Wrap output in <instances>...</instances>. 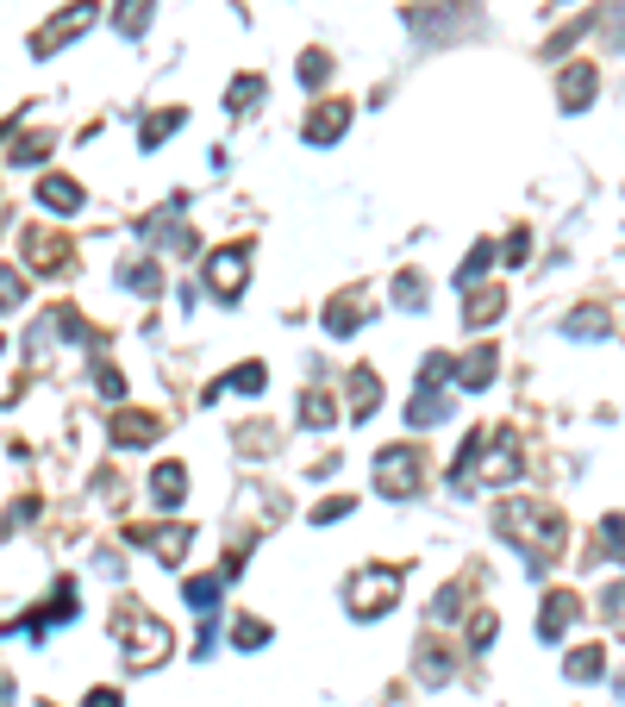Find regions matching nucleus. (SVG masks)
I'll list each match as a JSON object with an SVG mask.
<instances>
[{
	"mask_svg": "<svg viewBox=\"0 0 625 707\" xmlns=\"http://www.w3.org/2000/svg\"><path fill=\"white\" fill-rule=\"evenodd\" d=\"M88 707H120V689H88Z\"/></svg>",
	"mask_w": 625,
	"mask_h": 707,
	"instance_id": "nucleus-41",
	"label": "nucleus"
},
{
	"mask_svg": "<svg viewBox=\"0 0 625 707\" xmlns=\"http://www.w3.org/2000/svg\"><path fill=\"white\" fill-rule=\"evenodd\" d=\"M500 307H507V295H500V288H475L470 307H463V320H470V326H495Z\"/></svg>",
	"mask_w": 625,
	"mask_h": 707,
	"instance_id": "nucleus-24",
	"label": "nucleus"
},
{
	"mask_svg": "<svg viewBox=\"0 0 625 707\" xmlns=\"http://www.w3.org/2000/svg\"><path fill=\"white\" fill-rule=\"evenodd\" d=\"M413 670H420L425 682H450V657H445V645H432V638H425L420 657H413Z\"/></svg>",
	"mask_w": 625,
	"mask_h": 707,
	"instance_id": "nucleus-27",
	"label": "nucleus"
},
{
	"mask_svg": "<svg viewBox=\"0 0 625 707\" xmlns=\"http://www.w3.org/2000/svg\"><path fill=\"white\" fill-rule=\"evenodd\" d=\"M495 245H488V238H482V245H475V251L470 257H463V270H457V288H475V282H482V276H488V263H495Z\"/></svg>",
	"mask_w": 625,
	"mask_h": 707,
	"instance_id": "nucleus-26",
	"label": "nucleus"
},
{
	"mask_svg": "<svg viewBox=\"0 0 625 707\" xmlns=\"http://www.w3.org/2000/svg\"><path fill=\"white\" fill-rule=\"evenodd\" d=\"M232 645H238V652H257V645H270V627H263V620H238V627H232Z\"/></svg>",
	"mask_w": 625,
	"mask_h": 707,
	"instance_id": "nucleus-32",
	"label": "nucleus"
},
{
	"mask_svg": "<svg viewBox=\"0 0 625 707\" xmlns=\"http://www.w3.org/2000/svg\"><path fill=\"white\" fill-rule=\"evenodd\" d=\"M357 326H363V313H357L350 301H332V307H325V332H332V338H350Z\"/></svg>",
	"mask_w": 625,
	"mask_h": 707,
	"instance_id": "nucleus-30",
	"label": "nucleus"
},
{
	"mask_svg": "<svg viewBox=\"0 0 625 707\" xmlns=\"http://www.w3.org/2000/svg\"><path fill=\"white\" fill-rule=\"evenodd\" d=\"M613 320H607V307H575L570 320H563V338H607Z\"/></svg>",
	"mask_w": 625,
	"mask_h": 707,
	"instance_id": "nucleus-21",
	"label": "nucleus"
},
{
	"mask_svg": "<svg viewBox=\"0 0 625 707\" xmlns=\"http://www.w3.org/2000/svg\"><path fill=\"white\" fill-rule=\"evenodd\" d=\"M600 670H607V652H600V645H575V652L563 657V677L570 682H595Z\"/></svg>",
	"mask_w": 625,
	"mask_h": 707,
	"instance_id": "nucleus-22",
	"label": "nucleus"
},
{
	"mask_svg": "<svg viewBox=\"0 0 625 707\" xmlns=\"http://www.w3.org/2000/svg\"><path fill=\"white\" fill-rule=\"evenodd\" d=\"M138 545H150L157 551V563H182L188 557V545H195V526H163V532H132Z\"/></svg>",
	"mask_w": 625,
	"mask_h": 707,
	"instance_id": "nucleus-14",
	"label": "nucleus"
},
{
	"mask_svg": "<svg viewBox=\"0 0 625 707\" xmlns=\"http://www.w3.org/2000/svg\"><path fill=\"white\" fill-rule=\"evenodd\" d=\"M595 88H600V70H595V63H570V70H563V82H557V101H563V113H582V107L595 101Z\"/></svg>",
	"mask_w": 625,
	"mask_h": 707,
	"instance_id": "nucleus-10",
	"label": "nucleus"
},
{
	"mask_svg": "<svg viewBox=\"0 0 625 707\" xmlns=\"http://www.w3.org/2000/svg\"><path fill=\"white\" fill-rule=\"evenodd\" d=\"M300 82H307V88H325V76H332V57L325 51H307L300 57V70H295Z\"/></svg>",
	"mask_w": 625,
	"mask_h": 707,
	"instance_id": "nucleus-33",
	"label": "nucleus"
},
{
	"mask_svg": "<svg viewBox=\"0 0 625 707\" xmlns=\"http://www.w3.org/2000/svg\"><path fill=\"white\" fill-rule=\"evenodd\" d=\"M245 282H250V251L245 245H225V251L207 257V295H213V301H238Z\"/></svg>",
	"mask_w": 625,
	"mask_h": 707,
	"instance_id": "nucleus-6",
	"label": "nucleus"
},
{
	"mask_svg": "<svg viewBox=\"0 0 625 707\" xmlns=\"http://www.w3.org/2000/svg\"><path fill=\"white\" fill-rule=\"evenodd\" d=\"M575 613H582V595H570V588H550L545 607H538V638H563V632L575 627Z\"/></svg>",
	"mask_w": 625,
	"mask_h": 707,
	"instance_id": "nucleus-9",
	"label": "nucleus"
},
{
	"mask_svg": "<svg viewBox=\"0 0 625 707\" xmlns=\"http://www.w3.org/2000/svg\"><path fill=\"white\" fill-rule=\"evenodd\" d=\"M95 20H100V0H70V7H63V13H57V20H50V26L32 38V57L63 51V45H70V38H82Z\"/></svg>",
	"mask_w": 625,
	"mask_h": 707,
	"instance_id": "nucleus-5",
	"label": "nucleus"
},
{
	"mask_svg": "<svg viewBox=\"0 0 625 707\" xmlns=\"http://www.w3.org/2000/svg\"><path fill=\"white\" fill-rule=\"evenodd\" d=\"M495 627H500V620H495V607H482V613H475V627H470V645H475V652H488Z\"/></svg>",
	"mask_w": 625,
	"mask_h": 707,
	"instance_id": "nucleus-37",
	"label": "nucleus"
},
{
	"mask_svg": "<svg viewBox=\"0 0 625 707\" xmlns=\"http://www.w3.org/2000/svg\"><path fill=\"white\" fill-rule=\"evenodd\" d=\"M0 351H7V338H0Z\"/></svg>",
	"mask_w": 625,
	"mask_h": 707,
	"instance_id": "nucleus-43",
	"label": "nucleus"
},
{
	"mask_svg": "<svg viewBox=\"0 0 625 707\" xmlns=\"http://www.w3.org/2000/svg\"><path fill=\"white\" fill-rule=\"evenodd\" d=\"M420 451L413 445H388V451H375V488L388 495V501H407V495H420Z\"/></svg>",
	"mask_w": 625,
	"mask_h": 707,
	"instance_id": "nucleus-4",
	"label": "nucleus"
},
{
	"mask_svg": "<svg viewBox=\"0 0 625 707\" xmlns=\"http://www.w3.org/2000/svg\"><path fill=\"white\" fill-rule=\"evenodd\" d=\"M20 307H25V276L0 263V313H20Z\"/></svg>",
	"mask_w": 625,
	"mask_h": 707,
	"instance_id": "nucleus-31",
	"label": "nucleus"
},
{
	"mask_svg": "<svg viewBox=\"0 0 625 707\" xmlns=\"http://www.w3.org/2000/svg\"><path fill=\"white\" fill-rule=\"evenodd\" d=\"M95 388L107 395V401H125V376L113 370V363H95Z\"/></svg>",
	"mask_w": 625,
	"mask_h": 707,
	"instance_id": "nucleus-35",
	"label": "nucleus"
},
{
	"mask_svg": "<svg viewBox=\"0 0 625 707\" xmlns=\"http://www.w3.org/2000/svg\"><path fill=\"white\" fill-rule=\"evenodd\" d=\"M113 645H120V657L132 663V670H157L163 657H170V627L150 613V607H138V601H120L113 607Z\"/></svg>",
	"mask_w": 625,
	"mask_h": 707,
	"instance_id": "nucleus-1",
	"label": "nucleus"
},
{
	"mask_svg": "<svg viewBox=\"0 0 625 707\" xmlns=\"http://www.w3.org/2000/svg\"><path fill=\"white\" fill-rule=\"evenodd\" d=\"M300 426H313V432L338 426V401H332L325 388H307V395H300Z\"/></svg>",
	"mask_w": 625,
	"mask_h": 707,
	"instance_id": "nucleus-20",
	"label": "nucleus"
},
{
	"mask_svg": "<svg viewBox=\"0 0 625 707\" xmlns=\"http://www.w3.org/2000/svg\"><path fill=\"white\" fill-rule=\"evenodd\" d=\"M495 526H500V538H513V545L532 551V557L563 551V513H557L550 501H500Z\"/></svg>",
	"mask_w": 625,
	"mask_h": 707,
	"instance_id": "nucleus-2",
	"label": "nucleus"
},
{
	"mask_svg": "<svg viewBox=\"0 0 625 707\" xmlns=\"http://www.w3.org/2000/svg\"><path fill=\"white\" fill-rule=\"evenodd\" d=\"M157 413H113V445H120V451H132V445H150V438H157Z\"/></svg>",
	"mask_w": 625,
	"mask_h": 707,
	"instance_id": "nucleus-17",
	"label": "nucleus"
},
{
	"mask_svg": "<svg viewBox=\"0 0 625 707\" xmlns=\"http://www.w3.org/2000/svg\"><path fill=\"white\" fill-rule=\"evenodd\" d=\"M32 513H38V501H32V495H25V501L13 507V513H7V520H0V532H20L25 520H32Z\"/></svg>",
	"mask_w": 625,
	"mask_h": 707,
	"instance_id": "nucleus-39",
	"label": "nucleus"
},
{
	"mask_svg": "<svg viewBox=\"0 0 625 707\" xmlns=\"http://www.w3.org/2000/svg\"><path fill=\"white\" fill-rule=\"evenodd\" d=\"M182 126H188V113H182V107H163V113H150L145 126H138V145H145V151H157V145H170Z\"/></svg>",
	"mask_w": 625,
	"mask_h": 707,
	"instance_id": "nucleus-18",
	"label": "nucleus"
},
{
	"mask_svg": "<svg viewBox=\"0 0 625 707\" xmlns=\"http://www.w3.org/2000/svg\"><path fill=\"white\" fill-rule=\"evenodd\" d=\"M620 702H625V677H620Z\"/></svg>",
	"mask_w": 625,
	"mask_h": 707,
	"instance_id": "nucleus-42",
	"label": "nucleus"
},
{
	"mask_svg": "<svg viewBox=\"0 0 625 707\" xmlns=\"http://www.w3.org/2000/svg\"><path fill=\"white\" fill-rule=\"evenodd\" d=\"M220 582L225 576H195L188 588H182V595H188V607H195V613H213V607H220Z\"/></svg>",
	"mask_w": 625,
	"mask_h": 707,
	"instance_id": "nucleus-29",
	"label": "nucleus"
},
{
	"mask_svg": "<svg viewBox=\"0 0 625 707\" xmlns=\"http://www.w3.org/2000/svg\"><path fill=\"white\" fill-rule=\"evenodd\" d=\"M350 507H357V501H350V495H325V501L313 507V526H332V520H345Z\"/></svg>",
	"mask_w": 625,
	"mask_h": 707,
	"instance_id": "nucleus-36",
	"label": "nucleus"
},
{
	"mask_svg": "<svg viewBox=\"0 0 625 707\" xmlns=\"http://www.w3.org/2000/svg\"><path fill=\"white\" fill-rule=\"evenodd\" d=\"M25 263H32L38 276H63V270H70V238H57V232H25Z\"/></svg>",
	"mask_w": 625,
	"mask_h": 707,
	"instance_id": "nucleus-8",
	"label": "nucleus"
},
{
	"mask_svg": "<svg viewBox=\"0 0 625 707\" xmlns=\"http://www.w3.org/2000/svg\"><path fill=\"white\" fill-rule=\"evenodd\" d=\"M38 207H45V213H57V220L82 213V182H70V176H45V182H38Z\"/></svg>",
	"mask_w": 625,
	"mask_h": 707,
	"instance_id": "nucleus-11",
	"label": "nucleus"
},
{
	"mask_svg": "<svg viewBox=\"0 0 625 707\" xmlns=\"http://www.w3.org/2000/svg\"><path fill=\"white\" fill-rule=\"evenodd\" d=\"M375 407H382V382H375L370 363H357L350 370V420H370Z\"/></svg>",
	"mask_w": 625,
	"mask_h": 707,
	"instance_id": "nucleus-15",
	"label": "nucleus"
},
{
	"mask_svg": "<svg viewBox=\"0 0 625 707\" xmlns=\"http://www.w3.org/2000/svg\"><path fill=\"white\" fill-rule=\"evenodd\" d=\"M395 301H400V307H425V276H420V270L395 276Z\"/></svg>",
	"mask_w": 625,
	"mask_h": 707,
	"instance_id": "nucleus-34",
	"label": "nucleus"
},
{
	"mask_svg": "<svg viewBox=\"0 0 625 707\" xmlns=\"http://www.w3.org/2000/svg\"><path fill=\"white\" fill-rule=\"evenodd\" d=\"M45 707H50V702H45Z\"/></svg>",
	"mask_w": 625,
	"mask_h": 707,
	"instance_id": "nucleus-44",
	"label": "nucleus"
},
{
	"mask_svg": "<svg viewBox=\"0 0 625 707\" xmlns=\"http://www.w3.org/2000/svg\"><path fill=\"white\" fill-rule=\"evenodd\" d=\"M525 257H532V232H513V238H507V263H525Z\"/></svg>",
	"mask_w": 625,
	"mask_h": 707,
	"instance_id": "nucleus-40",
	"label": "nucleus"
},
{
	"mask_svg": "<svg viewBox=\"0 0 625 707\" xmlns=\"http://www.w3.org/2000/svg\"><path fill=\"white\" fill-rule=\"evenodd\" d=\"M263 88H270L263 76H238L232 88H225V107H232V113H245V107H257V101H263Z\"/></svg>",
	"mask_w": 625,
	"mask_h": 707,
	"instance_id": "nucleus-28",
	"label": "nucleus"
},
{
	"mask_svg": "<svg viewBox=\"0 0 625 707\" xmlns=\"http://www.w3.org/2000/svg\"><path fill=\"white\" fill-rule=\"evenodd\" d=\"M400 570L395 563H370V570H357V576H350V613H357V620H375V613H388V607L400 601Z\"/></svg>",
	"mask_w": 625,
	"mask_h": 707,
	"instance_id": "nucleus-3",
	"label": "nucleus"
},
{
	"mask_svg": "<svg viewBox=\"0 0 625 707\" xmlns=\"http://www.w3.org/2000/svg\"><path fill=\"white\" fill-rule=\"evenodd\" d=\"M120 282L132 288V295H145V301L157 295V288H163V276H157V263H145V257H125V263H120Z\"/></svg>",
	"mask_w": 625,
	"mask_h": 707,
	"instance_id": "nucleus-23",
	"label": "nucleus"
},
{
	"mask_svg": "<svg viewBox=\"0 0 625 707\" xmlns=\"http://www.w3.org/2000/svg\"><path fill=\"white\" fill-rule=\"evenodd\" d=\"M182 495H188V463H157L150 470V501L157 507H182Z\"/></svg>",
	"mask_w": 625,
	"mask_h": 707,
	"instance_id": "nucleus-13",
	"label": "nucleus"
},
{
	"mask_svg": "<svg viewBox=\"0 0 625 707\" xmlns=\"http://www.w3.org/2000/svg\"><path fill=\"white\" fill-rule=\"evenodd\" d=\"M150 13H157V0H120V7H113V32H120V38H145Z\"/></svg>",
	"mask_w": 625,
	"mask_h": 707,
	"instance_id": "nucleus-19",
	"label": "nucleus"
},
{
	"mask_svg": "<svg viewBox=\"0 0 625 707\" xmlns=\"http://www.w3.org/2000/svg\"><path fill=\"white\" fill-rule=\"evenodd\" d=\"M50 145H57V138H25V145H13V163H45Z\"/></svg>",
	"mask_w": 625,
	"mask_h": 707,
	"instance_id": "nucleus-38",
	"label": "nucleus"
},
{
	"mask_svg": "<svg viewBox=\"0 0 625 707\" xmlns=\"http://www.w3.org/2000/svg\"><path fill=\"white\" fill-rule=\"evenodd\" d=\"M350 132V101H320L307 120H300V138L313 145V151H325V145H338Z\"/></svg>",
	"mask_w": 625,
	"mask_h": 707,
	"instance_id": "nucleus-7",
	"label": "nucleus"
},
{
	"mask_svg": "<svg viewBox=\"0 0 625 707\" xmlns=\"http://www.w3.org/2000/svg\"><path fill=\"white\" fill-rule=\"evenodd\" d=\"M263 382H270L263 363H238L232 376H220L213 388H200V401H220V395H263Z\"/></svg>",
	"mask_w": 625,
	"mask_h": 707,
	"instance_id": "nucleus-12",
	"label": "nucleus"
},
{
	"mask_svg": "<svg viewBox=\"0 0 625 707\" xmlns=\"http://www.w3.org/2000/svg\"><path fill=\"white\" fill-rule=\"evenodd\" d=\"M495 370H500V351H488V345H482L475 357H463V363H450L457 388H488V382H495Z\"/></svg>",
	"mask_w": 625,
	"mask_h": 707,
	"instance_id": "nucleus-16",
	"label": "nucleus"
},
{
	"mask_svg": "<svg viewBox=\"0 0 625 707\" xmlns=\"http://www.w3.org/2000/svg\"><path fill=\"white\" fill-rule=\"evenodd\" d=\"M407 420H413V426H438V420H445V395H438L432 382H420V395H413V407H407Z\"/></svg>",
	"mask_w": 625,
	"mask_h": 707,
	"instance_id": "nucleus-25",
	"label": "nucleus"
}]
</instances>
